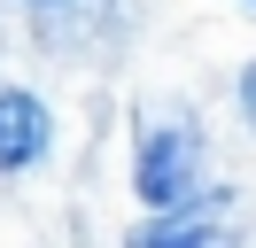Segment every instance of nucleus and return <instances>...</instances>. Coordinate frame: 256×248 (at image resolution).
<instances>
[{
  "instance_id": "6",
  "label": "nucleus",
  "mask_w": 256,
  "mask_h": 248,
  "mask_svg": "<svg viewBox=\"0 0 256 248\" xmlns=\"http://www.w3.org/2000/svg\"><path fill=\"white\" fill-rule=\"evenodd\" d=\"M32 8H47V0H32Z\"/></svg>"
},
{
  "instance_id": "2",
  "label": "nucleus",
  "mask_w": 256,
  "mask_h": 248,
  "mask_svg": "<svg viewBox=\"0 0 256 248\" xmlns=\"http://www.w3.org/2000/svg\"><path fill=\"white\" fill-rule=\"evenodd\" d=\"M54 148V116L32 86H0V178L32 170L39 155Z\"/></svg>"
},
{
  "instance_id": "7",
  "label": "nucleus",
  "mask_w": 256,
  "mask_h": 248,
  "mask_svg": "<svg viewBox=\"0 0 256 248\" xmlns=\"http://www.w3.org/2000/svg\"><path fill=\"white\" fill-rule=\"evenodd\" d=\"M248 8H256V0H248Z\"/></svg>"
},
{
  "instance_id": "1",
  "label": "nucleus",
  "mask_w": 256,
  "mask_h": 248,
  "mask_svg": "<svg viewBox=\"0 0 256 248\" xmlns=\"http://www.w3.org/2000/svg\"><path fill=\"white\" fill-rule=\"evenodd\" d=\"M132 194L156 217L194 210L202 202V124L186 108H156L140 124V155H132Z\"/></svg>"
},
{
  "instance_id": "3",
  "label": "nucleus",
  "mask_w": 256,
  "mask_h": 248,
  "mask_svg": "<svg viewBox=\"0 0 256 248\" xmlns=\"http://www.w3.org/2000/svg\"><path fill=\"white\" fill-rule=\"evenodd\" d=\"M124 248H233V225H225L218 202H194V210H171V217H140L124 232Z\"/></svg>"
},
{
  "instance_id": "5",
  "label": "nucleus",
  "mask_w": 256,
  "mask_h": 248,
  "mask_svg": "<svg viewBox=\"0 0 256 248\" xmlns=\"http://www.w3.org/2000/svg\"><path fill=\"white\" fill-rule=\"evenodd\" d=\"M54 8H78V16H109V0H47V16Z\"/></svg>"
},
{
  "instance_id": "4",
  "label": "nucleus",
  "mask_w": 256,
  "mask_h": 248,
  "mask_svg": "<svg viewBox=\"0 0 256 248\" xmlns=\"http://www.w3.org/2000/svg\"><path fill=\"white\" fill-rule=\"evenodd\" d=\"M240 116H248V132H256V62H240Z\"/></svg>"
}]
</instances>
